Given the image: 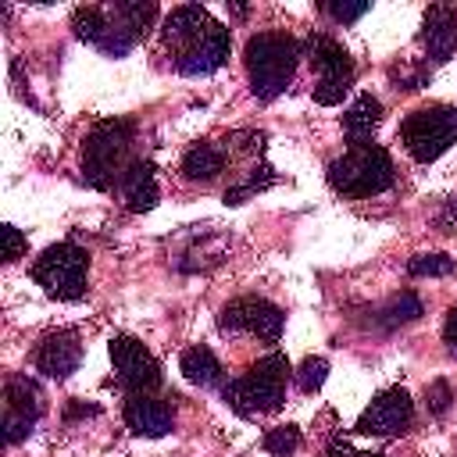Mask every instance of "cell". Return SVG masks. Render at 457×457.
Returning <instances> with one entry per match:
<instances>
[{"instance_id":"1","label":"cell","mask_w":457,"mask_h":457,"mask_svg":"<svg viewBox=\"0 0 457 457\" xmlns=\"http://www.w3.org/2000/svg\"><path fill=\"white\" fill-rule=\"evenodd\" d=\"M161 43L179 75H211L228 61L232 36L200 4L171 7L161 25Z\"/></svg>"},{"instance_id":"2","label":"cell","mask_w":457,"mask_h":457,"mask_svg":"<svg viewBox=\"0 0 457 457\" xmlns=\"http://www.w3.org/2000/svg\"><path fill=\"white\" fill-rule=\"evenodd\" d=\"M157 4L143 0H114V4H86L75 7L71 29L79 39L96 46L107 57H125L154 25Z\"/></svg>"},{"instance_id":"3","label":"cell","mask_w":457,"mask_h":457,"mask_svg":"<svg viewBox=\"0 0 457 457\" xmlns=\"http://www.w3.org/2000/svg\"><path fill=\"white\" fill-rule=\"evenodd\" d=\"M246 75H250V89L257 100H275L296 71L300 61V43L289 32H257L246 39Z\"/></svg>"},{"instance_id":"4","label":"cell","mask_w":457,"mask_h":457,"mask_svg":"<svg viewBox=\"0 0 457 457\" xmlns=\"http://www.w3.org/2000/svg\"><path fill=\"white\" fill-rule=\"evenodd\" d=\"M132 132L136 129L125 118H107L89 129L82 143V175L93 189H114L121 182V175L132 164Z\"/></svg>"},{"instance_id":"5","label":"cell","mask_w":457,"mask_h":457,"mask_svg":"<svg viewBox=\"0 0 457 457\" xmlns=\"http://www.w3.org/2000/svg\"><path fill=\"white\" fill-rule=\"evenodd\" d=\"M293 378V368L282 353H268L261 357L246 375L232 378L225 386V403L243 414V418H257V414H271L282 407L286 400V382Z\"/></svg>"},{"instance_id":"6","label":"cell","mask_w":457,"mask_h":457,"mask_svg":"<svg viewBox=\"0 0 457 457\" xmlns=\"http://www.w3.org/2000/svg\"><path fill=\"white\" fill-rule=\"evenodd\" d=\"M393 157L378 143H353L328 164V186L343 196H375L393 186Z\"/></svg>"},{"instance_id":"7","label":"cell","mask_w":457,"mask_h":457,"mask_svg":"<svg viewBox=\"0 0 457 457\" xmlns=\"http://www.w3.org/2000/svg\"><path fill=\"white\" fill-rule=\"evenodd\" d=\"M400 143L418 164H432L457 143V107L428 104L400 121Z\"/></svg>"},{"instance_id":"8","label":"cell","mask_w":457,"mask_h":457,"mask_svg":"<svg viewBox=\"0 0 457 457\" xmlns=\"http://www.w3.org/2000/svg\"><path fill=\"white\" fill-rule=\"evenodd\" d=\"M86 275H89V257L71 239L46 246L32 264V278L57 300H79L86 293Z\"/></svg>"},{"instance_id":"9","label":"cell","mask_w":457,"mask_h":457,"mask_svg":"<svg viewBox=\"0 0 457 457\" xmlns=\"http://www.w3.org/2000/svg\"><path fill=\"white\" fill-rule=\"evenodd\" d=\"M307 50H311V64L318 71V82H314V100L321 107H332L346 96V89L353 86V61L346 54V46L325 32H314L307 39Z\"/></svg>"},{"instance_id":"10","label":"cell","mask_w":457,"mask_h":457,"mask_svg":"<svg viewBox=\"0 0 457 457\" xmlns=\"http://www.w3.org/2000/svg\"><path fill=\"white\" fill-rule=\"evenodd\" d=\"M282 325H286V314L264 296H236L218 314L221 332H246V336H257L264 343H278Z\"/></svg>"},{"instance_id":"11","label":"cell","mask_w":457,"mask_h":457,"mask_svg":"<svg viewBox=\"0 0 457 457\" xmlns=\"http://www.w3.org/2000/svg\"><path fill=\"white\" fill-rule=\"evenodd\" d=\"M43 411V389L29 375H11L4 386V443H21Z\"/></svg>"},{"instance_id":"12","label":"cell","mask_w":457,"mask_h":457,"mask_svg":"<svg viewBox=\"0 0 457 457\" xmlns=\"http://www.w3.org/2000/svg\"><path fill=\"white\" fill-rule=\"evenodd\" d=\"M111 364L118 371V382L132 393H150V389L161 386V368H157L154 353L132 336H114L111 339Z\"/></svg>"},{"instance_id":"13","label":"cell","mask_w":457,"mask_h":457,"mask_svg":"<svg viewBox=\"0 0 457 457\" xmlns=\"http://www.w3.org/2000/svg\"><path fill=\"white\" fill-rule=\"evenodd\" d=\"M411 421H414V403H411L407 389L393 386V389L378 393L368 403V411L357 421V432H364V436H400V432L411 428Z\"/></svg>"},{"instance_id":"14","label":"cell","mask_w":457,"mask_h":457,"mask_svg":"<svg viewBox=\"0 0 457 457\" xmlns=\"http://www.w3.org/2000/svg\"><path fill=\"white\" fill-rule=\"evenodd\" d=\"M82 361V339L75 328H57L50 336H43V343L36 346V371L50 375V378H68Z\"/></svg>"},{"instance_id":"15","label":"cell","mask_w":457,"mask_h":457,"mask_svg":"<svg viewBox=\"0 0 457 457\" xmlns=\"http://www.w3.org/2000/svg\"><path fill=\"white\" fill-rule=\"evenodd\" d=\"M125 425L132 428V436L161 439L175 428V411H171V403H164L150 393H132L125 400Z\"/></svg>"},{"instance_id":"16","label":"cell","mask_w":457,"mask_h":457,"mask_svg":"<svg viewBox=\"0 0 457 457\" xmlns=\"http://www.w3.org/2000/svg\"><path fill=\"white\" fill-rule=\"evenodd\" d=\"M421 46L432 61H450L457 50V7L432 4L421 21Z\"/></svg>"},{"instance_id":"17","label":"cell","mask_w":457,"mask_h":457,"mask_svg":"<svg viewBox=\"0 0 457 457\" xmlns=\"http://www.w3.org/2000/svg\"><path fill=\"white\" fill-rule=\"evenodd\" d=\"M118 189H121L125 207H129L132 214L150 211V207L157 204V196H161V193H157V175H154V164H150V161H132V164H129V171L121 175Z\"/></svg>"},{"instance_id":"18","label":"cell","mask_w":457,"mask_h":457,"mask_svg":"<svg viewBox=\"0 0 457 457\" xmlns=\"http://www.w3.org/2000/svg\"><path fill=\"white\" fill-rule=\"evenodd\" d=\"M225 157H228L225 146H218V143H196L182 157V175L193 179V182H211L225 168Z\"/></svg>"},{"instance_id":"19","label":"cell","mask_w":457,"mask_h":457,"mask_svg":"<svg viewBox=\"0 0 457 457\" xmlns=\"http://www.w3.org/2000/svg\"><path fill=\"white\" fill-rule=\"evenodd\" d=\"M378 121H382V104L371 93H361L343 114V129L353 136V143H368V136L378 129Z\"/></svg>"},{"instance_id":"20","label":"cell","mask_w":457,"mask_h":457,"mask_svg":"<svg viewBox=\"0 0 457 457\" xmlns=\"http://www.w3.org/2000/svg\"><path fill=\"white\" fill-rule=\"evenodd\" d=\"M179 368H182V375H186L193 386H200V389H211V386L221 382V364H218V357H214L207 346H189V350H182Z\"/></svg>"},{"instance_id":"21","label":"cell","mask_w":457,"mask_h":457,"mask_svg":"<svg viewBox=\"0 0 457 457\" xmlns=\"http://www.w3.org/2000/svg\"><path fill=\"white\" fill-rule=\"evenodd\" d=\"M421 300L411 293V289H403V293H396L382 311H378V325L382 328H396V325H411V321H418L421 318Z\"/></svg>"},{"instance_id":"22","label":"cell","mask_w":457,"mask_h":457,"mask_svg":"<svg viewBox=\"0 0 457 457\" xmlns=\"http://www.w3.org/2000/svg\"><path fill=\"white\" fill-rule=\"evenodd\" d=\"M453 257L446 253H418L407 261V275L414 278H443V275H453Z\"/></svg>"},{"instance_id":"23","label":"cell","mask_w":457,"mask_h":457,"mask_svg":"<svg viewBox=\"0 0 457 457\" xmlns=\"http://www.w3.org/2000/svg\"><path fill=\"white\" fill-rule=\"evenodd\" d=\"M261 446L271 453V457H289L296 446H300V428L296 425H278V428H268Z\"/></svg>"},{"instance_id":"24","label":"cell","mask_w":457,"mask_h":457,"mask_svg":"<svg viewBox=\"0 0 457 457\" xmlns=\"http://www.w3.org/2000/svg\"><path fill=\"white\" fill-rule=\"evenodd\" d=\"M296 375V386L303 389V393H314V389H321V382H325V375H328V361L325 357H307L303 364H300V371H293Z\"/></svg>"},{"instance_id":"25","label":"cell","mask_w":457,"mask_h":457,"mask_svg":"<svg viewBox=\"0 0 457 457\" xmlns=\"http://www.w3.org/2000/svg\"><path fill=\"white\" fill-rule=\"evenodd\" d=\"M0 236H4V261H7V264L18 261V257L25 253V236H21L14 225H4Z\"/></svg>"},{"instance_id":"26","label":"cell","mask_w":457,"mask_h":457,"mask_svg":"<svg viewBox=\"0 0 457 457\" xmlns=\"http://www.w3.org/2000/svg\"><path fill=\"white\" fill-rule=\"evenodd\" d=\"M425 396H428V411L432 414H443L446 407H450V386L439 378V382H432L428 389H425Z\"/></svg>"},{"instance_id":"27","label":"cell","mask_w":457,"mask_h":457,"mask_svg":"<svg viewBox=\"0 0 457 457\" xmlns=\"http://www.w3.org/2000/svg\"><path fill=\"white\" fill-rule=\"evenodd\" d=\"M325 11L336 21H357L361 14H368V4H325Z\"/></svg>"},{"instance_id":"28","label":"cell","mask_w":457,"mask_h":457,"mask_svg":"<svg viewBox=\"0 0 457 457\" xmlns=\"http://www.w3.org/2000/svg\"><path fill=\"white\" fill-rule=\"evenodd\" d=\"M439 228H443V232H453V228H457V196H450V200L443 204V211H439Z\"/></svg>"},{"instance_id":"29","label":"cell","mask_w":457,"mask_h":457,"mask_svg":"<svg viewBox=\"0 0 457 457\" xmlns=\"http://www.w3.org/2000/svg\"><path fill=\"white\" fill-rule=\"evenodd\" d=\"M443 339H446V346L457 353V307L446 314V325H443Z\"/></svg>"},{"instance_id":"30","label":"cell","mask_w":457,"mask_h":457,"mask_svg":"<svg viewBox=\"0 0 457 457\" xmlns=\"http://www.w3.org/2000/svg\"><path fill=\"white\" fill-rule=\"evenodd\" d=\"M328 457H382V453H364V450H353V446H346V443H332V450H328Z\"/></svg>"},{"instance_id":"31","label":"cell","mask_w":457,"mask_h":457,"mask_svg":"<svg viewBox=\"0 0 457 457\" xmlns=\"http://www.w3.org/2000/svg\"><path fill=\"white\" fill-rule=\"evenodd\" d=\"M75 414H79V418H86V414H96V407H82V403H71V407L64 411V418H75Z\"/></svg>"}]
</instances>
